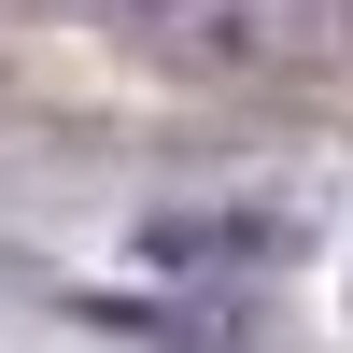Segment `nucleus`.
Wrapping results in <instances>:
<instances>
[{"label":"nucleus","mask_w":353,"mask_h":353,"mask_svg":"<svg viewBox=\"0 0 353 353\" xmlns=\"http://www.w3.org/2000/svg\"><path fill=\"white\" fill-rule=\"evenodd\" d=\"M156 254H283V212H226V226H156Z\"/></svg>","instance_id":"f257e3e1"}]
</instances>
